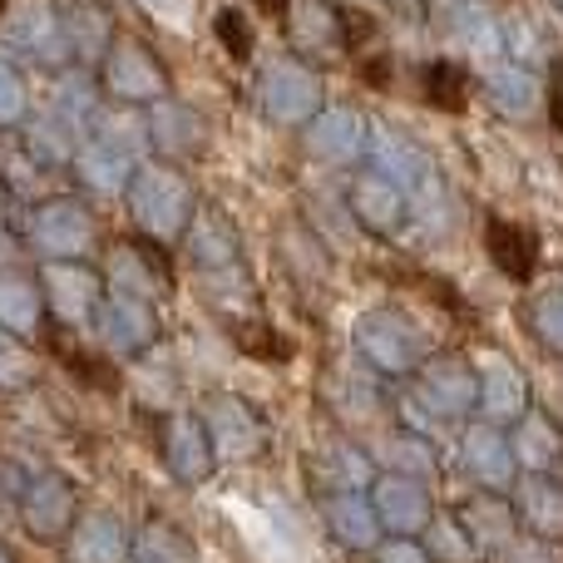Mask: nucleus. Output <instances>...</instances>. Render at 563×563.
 Listing matches in <instances>:
<instances>
[{"instance_id":"obj_1","label":"nucleus","mask_w":563,"mask_h":563,"mask_svg":"<svg viewBox=\"0 0 563 563\" xmlns=\"http://www.w3.org/2000/svg\"><path fill=\"white\" fill-rule=\"evenodd\" d=\"M124 194L139 233L158 238V243H178L194 223V188L174 164H139Z\"/></svg>"},{"instance_id":"obj_2","label":"nucleus","mask_w":563,"mask_h":563,"mask_svg":"<svg viewBox=\"0 0 563 563\" xmlns=\"http://www.w3.org/2000/svg\"><path fill=\"white\" fill-rule=\"evenodd\" d=\"M351 341H356L361 361L371 371H386V376H410L430 356V336L416 327V317H406L396 307L361 311L356 327H351Z\"/></svg>"},{"instance_id":"obj_3","label":"nucleus","mask_w":563,"mask_h":563,"mask_svg":"<svg viewBox=\"0 0 563 563\" xmlns=\"http://www.w3.org/2000/svg\"><path fill=\"white\" fill-rule=\"evenodd\" d=\"M228 515L243 529L257 563H311V549L301 539V525L287 505H253V499L228 495Z\"/></svg>"},{"instance_id":"obj_4","label":"nucleus","mask_w":563,"mask_h":563,"mask_svg":"<svg viewBox=\"0 0 563 563\" xmlns=\"http://www.w3.org/2000/svg\"><path fill=\"white\" fill-rule=\"evenodd\" d=\"M257 109H263L273 124H311L317 119V109L327 104L321 99V79L317 69H307L301 59H267L263 75H257V89H253Z\"/></svg>"},{"instance_id":"obj_5","label":"nucleus","mask_w":563,"mask_h":563,"mask_svg":"<svg viewBox=\"0 0 563 563\" xmlns=\"http://www.w3.org/2000/svg\"><path fill=\"white\" fill-rule=\"evenodd\" d=\"M30 243L49 263H75V257H85L95 247V218L75 198H45L30 213Z\"/></svg>"},{"instance_id":"obj_6","label":"nucleus","mask_w":563,"mask_h":563,"mask_svg":"<svg viewBox=\"0 0 563 563\" xmlns=\"http://www.w3.org/2000/svg\"><path fill=\"white\" fill-rule=\"evenodd\" d=\"M203 430H208V450H213V465H247V460L263 450L267 430L257 420V410L238 396H213L203 406Z\"/></svg>"},{"instance_id":"obj_7","label":"nucleus","mask_w":563,"mask_h":563,"mask_svg":"<svg viewBox=\"0 0 563 563\" xmlns=\"http://www.w3.org/2000/svg\"><path fill=\"white\" fill-rule=\"evenodd\" d=\"M89 327H95V341H99V346L114 351V356H144V351L158 341V311H154V301L104 291Z\"/></svg>"},{"instance_id":"obj_8","label":"nucleus","mask_w":563,"mask_h":563,"mask_svg":"<svg viewBox=\"0 0 563 563\" xmlns=\"http://www.w3.org/2000/svg\"><path fill=\"white\" fill-rule=\"evenodd\" d=\"M410 396L430 410L435 420H460L475 410L479 386H475V366L460 356H426L416 366V390Z\"/></svg>"},{"instance_id":"obj_9","label":"nucleus","mask_w":563,"mask_h":563,"mask_svg":"<svg viewBox=\"0 0 563 563\" xmlns=\"http://www.w3.org/2000/svg\"><path fill=\"white\" fill-rule=\"evenodd\" d=\"M366 499H371V509H376V519H380V534L416 539V534H426L430 519H435V499H430L426 479L380 475V479H371Z\"/></svg>"},{"instance_id":"obj_10","label":"nucleus","mask_w":563,"mask_h":563,"mask_svg":"<svg viewBox=\"0 0 563 563\" xmlns=\"http://www.w3.org/2000/svg\"><path fill=\"white\" fill-rule=\"evenodd\" d=\"M366 154H371V174H380L386 184H396L400 194H416V188L435 174V158L426 154V144H416L410 134H400L396 124H371L366 129Z\"/></svg>"},{"instance_id":"obj_11","label":"nucleus","mask_w":563,"mask_h":563,"mask_svg":"<svg viewBox=\"0 0 563 563\" xmlns=\"http://www.w3.org/2000/svg\"><path fill=\"white\" fill-rule=\"evenodd\" d=\"M75 509H79V495H75V485H69L65 475H35L25 489H20V525L30 529L35 539H65L69 529H75Z\"/></svg>"},{"instance_id":"obj_12","label":"nucleus","mask_w":563,"mask_h":563,"mask_svg":"<svg viewBox=\"0 0 563 563\" xmlns=\"http://www.w3.org/2000/svg\"><path fill=\"white\" fill-rule=\"evenodd\" d=\"M366 129H371V119H361L356 109L321 104L317 119L307 124V154L331 168H346L356 158H366Z\"/></svg>"},{"instance_id":"obj_13","label":"nucleus","mask_w":563,"mask_h":563,"mask_svg":"<svg viewBox=\"0 0 563 563\" xmlns=\"http://www.w3.org/2000/svg\"><path fill=\"white\" fill-rule=\"evenodd\" d=\"M40 291H45V307L55 311V321H65V327H89L99 297H104V282L85 263H45V287Z\"/></svg>"},{"instance_id":"obj_14","label":"nucleus","mask_w":563,"mask_h":563,"mask_svg":"<svg viewBox=\"0 0 563 563\" xmlns=\"http://www.w3.org/2000/svg\"><path fill=\"white\" fill-rule=\"evenodd\" d=\"M104 85L114 99H124V104H154V99H164L168 79L164 69H158V59L148 55L144 45H134V40H124V45H114L104 55Z\"/></svg>"},{"instance_id":"obj_15","label":"nucleus","mask_w":563,"mask_h":563,"mask_svg":"<svg viewBox=\"0 0 563 563\" xmlns=\"http://www.w3.org/2000/svg\"><path fill=\"white\" fill-rule=\"evenodd\" d=\"M475 386H479V400L475 406L489 416V426H505V420H519L525 416V376H519V366L509 356H499V351H485L475 366Z\"/></svg>"},{"instance_id":"obj_16","label":"nucleus","mask_w":563,"mask_h":563,"mask_svg":"<svg viewBox=\"0 0 563 563\" xmlns=\"http://www.w3.org/2000/svg\"><path fill=\"white\" fill-rule=\"evenodd\" d=\"M144 119H148V148H158L168 158H188L208 144L203 114L194 104H184V99H168V95L154 99V109Z\"/></svg>"},{"instance_id":"obj_17","label":"nucleus","mask_w":563,"mask_h":563,"mask_svg":"<svg viewBox=\"0 0 563 563\" xmlns=\"http://www.w3.org/2000/svg\"><path fill=\"white\" fill-rule=\"evenodd\" d=\"M184 247H188V263H194L203 277L238 273V257H243L233 223H228L223 213H213V208H208V213H194V223H188V233H184Z\"/></svg>"},{"instance_id":"obj_18","label":"nucleus","mask_w":563,"mask_h":563,"mask_svg":"<svg viewBox=\"0 0 563 563\" xmlns=\"http://www.w3.org/2000/svg\"><path fill=\"white\" fill-rule=\"evenodd\" d=\"M460 460H465V470L485 489H505L509 479H515V470H519L515 450H509V435L499 426H489V420L465 426V435H460Z\"/></svg>"},{"instance_id":"obj_19","label":"nucleus","mask_w":563,"mask_h":563,"mask_svg":"<svg viewBox=\"0 0 563 563\" xmlns=\"http://www.w3.org/2000/svg\"><path fill=\"white\" fill-rule=\"evenodd\" d=\"M164 455H168V470H174L184 485H203V479L213 475V450H208V430H203V420L188 416V410H174V416H168Z\"/></svg>"},{"instance_id":"obj_20","label":"nucleus","mask_w":563,"mask_h":563,"mask_svg":"<svg viewBox=\"0 0 563 563\" xmlns=\"http://www.w3.org/2000/svg\"><path fill=\"white\" fill-rule=\"evenodd\" d=\"M10 45H15L20 55L40 59V65H65L69 59L65 25H59V15L49 5H40V0L15 10V20H10Z\"/></svg>"},{"instance_id":"obj_21","label":"nucleus","mask_w":563,"mask_h":563,"mask_svg":"<svg viewBox=\"0 0 563 563\" xmlns=\"http://www.w3.org/2000/svg\"><path fill=\"white\" fill-rule=\"evenodd\" d=\"M346 208L371 233H396V228L406 223V194H400L396 184H386L380 174H361L346 194Z\"/></svg>"},{"instance_id":"obj_22","label":"nucleus","mask_w":563,"mask_h":563,"mask_svg":"<svg viewBox=\"0 0 563 563\" xmlns=\"http://www.w3.org/2000/svg\"><path fill=\"white\" fill-rule=\"evenodd\" d=\"M134 539L114 515H85L69 529V563H129Z\"/></svg>"},{"instance_id":"obj_23","label":"nucleus","mask_w":563,"mask_h":563,"mask_svg":"<svg viewBox=\"0 0 563 563\" xmlns=\"http://www.w3.org/2000/svg\"><path fill=\"white\" fill-rule=\"evenodd\" d=\"M79 144H85V129H75L69 119H59L55 109H40V114H25V154L35 158L40 168L75 164Z\"/></svg>"},{"instance_id":"obj_24","label":"nucleus","mask_w":563,"mask_h":563,"mask_svg":"<svg viewBox=\"0 0 563 563\" xmlns=\"http://www.w3.org/2000/svg\"><path fill=\"white\" fill-rule=\"evenodd\" d=\"M327 525L346 549H376L380 544V519H376V509H371L366 489H331Z\"/></svg>"},{"instance_id":"obj_25","label":"nucleus","mask_w":563,"mask_h":563,"mask_svg":"<svg viewBox=\"0 0 563 563\" xmlns=\"http://www.w3.org/2000/svg\"><path fill=\"white\" fill-rule=\"evenodd\" d=\"M327 396L331 406H336L341 420H351V426H376L380 416V380L376 371H356V366H336L327 380Z\"/></svg>"},{"instance_id":"obj_26","label":"nucleus","mask_w":563,"mask_h":563,"mask_svg":"<svg viewBox=\"0 0 563 563\" xmlns=\"http://www.w3.org/2000/svg\"><path fill=\"white\" fill-rule=\"evenodd\" d=\"M134 168H139V158L119 154V148L95 144V139H85V144H79V154H75V174H79V184H85L89 194H99V198L124 194L129 178H134Z\"/></svg>"},{"instance_id":"obj_27","label":"nucleus","mask_w":563,"mask_h":563,"mask_svg":"<svg viewBox=\"0 0 563 563\" xmlns=\"http://www.w3.org/2000/svg\"><path fill=\"white\" fill-rule=\"evenodd\" d=\"M485 95L505 119H534L539 99H544L534 85V75H529L525 65H505V59L485 69Z\"/></svg>"},{"instance_id":"obj_28","label":"nucleus","mask_w":563,"mask_h":563,"mask_svg":"<svg viewBox=\"0 0 563 563\" xmlns=\"http://www.w3.org/2000/svg\"><path fill=\"white\" fill-rule=\"evenodd\" d=\"M406 218L416 223L420 238H450L455 233V194H450V184L440 178V168L426 178V184L416 188V194H406Z\"/></svg>"},{"instance_id":"obj_29","label":"nucleus","mask_w":563,"mask_h":563,"mask_svg":"<svg viewBox=\"0 0 563 563\" xmlns=\"http://www.w3.org/2000/svg\"><path fill=\"white\" fill-rule=\"evenodd\" d=\"M85 139H95V144H104V148H119V154H129V158H139V164H144V148H148V119L139 114L134 104L95 109V119H89Z\"/></svg>"},{"instance_id":"obj_30","label":"nucleus","mask_w":563,"mask_h":563,"mask_svg":"<svg viewBox=\"0 0 563 563\" xmlns=\"http://www.w3.org/2000/svg\"><path fill=\"white\" fill-rule=\"evenodd\" d=\"M455 519H460V529H465V539L475 544V554L479 549H509L515 544V509L499 505V499H489V495L465 499Z\"/></svg>"},{"instance_id":"obj_31","label":"nucleus","mask_w":563,"mask_h":563,"mask_svg":"<svg viewBox=\"0 0 563 563\" xmlns=\"http://www.w3.org/2000/svg\"><path fill=\"white\" fill-rule=\"evenodd\" d=\"M489 257H495V267L499 273H509V277H534V267H539V238H534V228H525V223H515V218H495L489 223Z\"/></svg>"},{"instance_id":"obj_32","label":"nucleus","mask_w":563,"mask_h":563,"mask_svg":"<svg viewBox=\"0 0 563 563\" xmlns=\"http://www.w3.org/2000/svg\"><path fill=\"white\" fill-rule=\"evenodd\" d=\"M376 465H386V475H406V479H435V450H430V440L410 435V430H400V435H380L376 445L366 450Z\"/></svg>"},{"instance_id":"obj_33","label":"nucleus","mask_w":563,"mask_h":563,"mask_svg":"<svg viewBox=\"0 0 563 563\" xmlns=\"http://www.w3.org/2000/svg\"><path fill=\"white\" fill-rule=\"evenodd\" d=\"M40 317H45V291L30 277H20L15 267H5L0 273V327L10 336H25V331L40 327Z\"/></svg>"},{"instance_id":"obj_34","label":"nucleus","mask_w":563,"mask_h":563,"mask_svg":"<svg viewBox=\"0 0 563 563\" xmlns=\"http://www.w3.org/2000/svg\"><path fill=\"white\" fill-rule=\"evenodd\" d=\"M450 35H455L460 55L475 59L479 69L499 65V55H505V35L495 30V20H489L485 10H460V15L450 20Z\"/></svg>"},{"instance_id":"obj_35","label":"nucleus","mask_w":563,"mask_h":563,"mask_svg":"<svg viewBox=\"0 0 563 563\" xmlns=\"http://www.w3.org/2000/svg\"><path fill=\"white\" fill-rule=\"evenodd\" d=\"M59 25H65V45L79 65H99V59H104V49H109V15L104 10L75 5L69 15H59Z\"/></svg>"},{"instance_id":"obj_36","label":"nucleus","mask_w":563,"mask_h":563,"mask_svg":"<svg viewBox=\"0 0 563 563\" xmlns=\"http://www.w3.org/2000/svg\"><path fill=\"white\" fill-rule=\"evenodd\" d=\"M519 515H525V525L534 529L539 539H559L563 534V489L544 475L525 479V489H519Z\"/></svg>"},{"instance_id":"obj_37","label":"nucleus","mask_w":563,"mask_h":563,"mask_svg":"<svg viewBox=\"0 0 563 563\" xmlns=\"http://www.w3.org/2000/svg\"><path fill=\"white\" fill-rule=\"evenodd\" d=\"M291 40L307 55H321V49H331L341 40V15L331 5H321V0H291Z\"/></svg>"},{"instance_id":"obj_38","label":"nucleus","mask_w":563,"mask_h":563,"mask_svg":"<svg viewBox=\"0 0 563 563\" xmlns=\"http://www.w3.org/2000/svg\"><path fill=\"white\" fill-rule=\"evenodd\" d=\"M104 291L154 301L158 297V282H154V267L144 263V253H134V247H114V253H109V263H104Z\"/></svg>"},{"instance_id":"obj_39","label":"nucleus","mask_w":563,"mask_h":563,"mask_svg":"<svg viewBox=\"0 0 563 563\" xmlns=\"http://www.w3.org/2000/svg\"><path fill=\"white\" fill-rule=\"evenodd\" d=\"M321 470H327L331 489H371V479H376V460L351 440H331L321 450Z\"/></svg>"},{"instance_id":"obj_40","label":"nucleus","mask_w":563,"mask_h":563,"mask_svg":"<svg viewBox=\"0 0 563 563\" xmlns=\"http://www.w3.org/2000/svg\"><path fill=\"white\" fill-rule=\"evenodd\" d=\"M134 563H198V554L184 529L154 519V525H144L134 534Z\"/></svg>"},{"instance_id":"obj_41","label":"nucleus","mask_w":563,"mask_h":563,"mask_svg":"<svg viewBox=\"0 0 563 563\" xmlns=\"http://www.w3.org/2000/svg\"><path fill=\"white\" fill-rule=\"evenodd\" d=\"M509 450H515V465H529L539 475V470L554 465L559 455V435L549 430L544 416H519V430L509 435Z\"/></svg>"},{"instance_id":"obj_42","label":"nucleus","mask_w":563,"mask_h":563,"mask_svg":"<svg viewBox=\"0 0 563 563\" xmlns=\"http://www.w3.org/2000/svg\"><path fill=\"white\" fill-rule=\"evenodd\" d=\"M49 109H55L59 119H69L75 129H89V119H95V109H99L95 79H89L85 69H69V75H59L55 95H49Z\"/></svg>"},{"instance_id":"obj_43","label":"nucleus","mask_w":563,"mask_h":563,"mask_svg":"<svg viewBox=\"0 0 563 563\" xmlns=\"http://www.w3.org/2000/svg\"><path fill=\"white\" fill-rule=\"evenodd\" d=\"M420 85H426L430 109H465L470 75H465V65H455V59H430L426 75H420Z\"/></svg>"},{"instance_id":"obj_44","label":"nucleus","mask_w":563,"mask_h":563,"mask_svg":"<svg viewBox=\"0 0 563 563\" xmlns=\"http://www.w3.org/2000/svg\"><path fill=\"white\" fill-rule=\"evenodd\" d=\"M420 549L430 554V563H470V559H475V544L465 539V529H460L455 515H435V519H430Z\"/></svg>"},{"instance_id":"obj_45","label":"nucleus","mask_w":563,"mask_h":563,"mask_svg":"<svg viewBox=\"0 0 563 563\" xmlns=\"http://www.w3.org/2000/svg\"><path fill=\"white\" fill-rule=\"evenodd\" d=\"M30 380H35V356L25 351V341L0 327V390L30 386Z\"/></svg>"},{"instance_id":"obj_46","label":"nucleus","mask_w":563,"mask_h":563,"mask_svg":"<svg viewBox=\"0 0 563 563\" xmlns=\"http://www.w3.org/2000/svg\"><path fill=\"white\" fill-rule=\"evenodd\" d=\"M25 114H30L25 79H20V69L10 65V59H0V129L25 124Z\"/></svg>"},{"instance_id":"obj_47","label":"nucleus","mask_w":563,"mask_h":563,"mask_svg":"<svg viewBox=\"0 0 563 563\" xmlns=\"http://www.w3.org/2000/svg\"><path fill=\"white\" fill-rule=\"evenodd\" d=\"M534 331L549 341L554 351H563V291H549L534 307Z\"/></svg>"},{"instance_id":"obj_48","label":"nucleus","mask_w":563,"mask_h":563,"mask_svg":"<svg viewBox=\"0 0 563 563\" xmlns=\"http://www.w3.org/2000/svg\"><path fill=\"white\" fill-rule=\"evenodd\" d=\"M218 40H223L228 49H233V59H247L253 55V40H247V20H243V10H218Z\"/></svg>"},{"instance_id":"obj_49","label":"nucleus","mask_w":563,"mask_h":563,"mask_svg":"<svg viewBox=\"0 0 563 563\" xmlns=\"http://www.w3.org/2000/svg\"><path fill=\"white\" fill-rule=\"evenodd\" d=\"M371 554H376V563H430V554L416 539H380Z\"/></svg>"},{"instance_id":"obj_50","label":"nucleus","mask_w":563,"mask_h":563,"mask_svg":"<svg viewBox=\"0 0 563 563\" xmlns=\"http://www.w3.org/2000/svg\"><path fill=\"white\" fill-rule=\"evenodd\" d=\"M144 10H148V15H158L164 25L184 30L188 15H194V0H144Z\"/></svg>"},{"instance_id":"obj_51","label":"nucleus","mask_w":563,"mask_h":563,"mask_svg":"<svg viewBox=\"0 0 563 563\" xmlns=\"http://www.w3.org/2000/svg\"><path fill=\"white\" fill-rule=\"evenodd\" d=\"M509 563H559V554L544 539H515V544H509Z\"/></svg>"},{"instance_id":"obj_52","label":"nucleus","mask_w":563,"mask_h":563,"mask_svg":"<svg viewBox=\"0 0 563 563\" xmlns=\"http://www.w3.org/2000/svg\"><path fill=\"white\" fill-rule=\"evenodd\" d=\"M20 489H25V479H20V470H10V465H0V515H5L10 505L20 509Z\"/></svg>"},{"instance_id":"obj_53","label":"nucleus","mask_w":563,"mask_h":563,"mask_svg":"<svg viewBox=\"0 0 563 563\" xmlns=\"http://www.w3.org/2000/svg\"><path fill=\"white\" fill-rule=\"evenodd\" d=\"M10 263H15V243H10V238L5 233H0V273H5V267Z\"/></svg>"},{"instance_id":"obj_54","label":"nucleus","mask_w":563,"mask_h":563,"mask_svg":"<svg viewBox=\"0 0 563 563\" xmlns=\"http://www.w3.org/2000/svg\"><path fill=\"white\" fill-rule=\"evenodd\" d=\"M0 563H10V554H5V549H0Z\"/></svg>"},{"instance_id":"obj_55","label":"nucleus","mask_w":563,"mask_h":563,"mask_svg":"<svg viewBox=\"0 0 563 563\" xmlns=\"http://www.w3.org/2000/svg\"><path fill=\"white\" fill-rule=\"evenodd\" d=\"M0 15H5V0H0Z\"/></svg>"},{"instance_id":"obj_56","label":"nucleus","mask_w":563,"mask_h":563,"mask_svg":"<svg viewBox=\"0 0 563 563\" xmlns=\"http://www.w3.org/2000/svg\"><path fill=\"white\" fill-rule=\"evenodd\" d=\"M267 5H282V0H267Z\"/></svg>"}]
</instances>
